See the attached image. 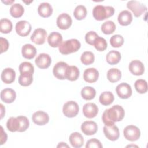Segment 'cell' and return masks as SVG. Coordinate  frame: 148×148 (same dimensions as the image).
Wrapping results in <instances>:
<instances>
[{"label":"cell","mask_w":148,"mask_h":148,"mask_svg":"<svg viewBox=\"0 0 148 148\" xmlns=\"http://www.w3.org/2000/svg\"><path fill=\"white\" fill-rule=\"evenodd\" d=\"M124 115L125 112L123 108L119 105H116L104 111L102 119L105 125H110L122 120Z\"/></svg>","instance_id":"cell-1"},{"label":"cell","mask_w":148,"mask_h":148,"mask_svg":"<svg viewBox=\"0 0 148 148\" xmlns=\"http://www.w3.org/2000/svg\"><path fill=\"white\" fill-rule=\"evenodd\" d=\"M114 13V9L110 6L98 5L95 6L92 10L94 18L98 21H102L112 16Z\"/></svg>","instance_id":"cell-2"},{"label":"cell","mask_w":148,"mask_h":148,"mask_svg":"<svg viewBox=\"0 0 148 148\" xmlns=\"http://www.w3.org/2000/svg\"><path fill=\"white\" fill-rule=\"evenodd\" d=\"M80 42L76 39H71L64 41L58 47V50L62 54L67 55L76 52L80 48Z\"/></svg>","instance_id":"cell-3"},{"label":"cell","mask_w":148,"mask_h":148,"mask_svg":"<svg viewBox=\"0 0 148 148\" xmlns=\"http://www.w3.org/2000/svg\"><path fill=\"white\" fill-rule=\"evenodd\" d=\"M125 138L130 141L137 140L140 136V131L138 127L134 125H127L123 131Z\"/></svg>","instance_id":"cell-4"},{"label":"cell","mask_w":148,"mask_h":148,"mask_svg":"<svg viewBox=\"0 0 148 148\" xmlns=\"http://www.w3.org/2000/svg\"><path fill=\"white\" fill-rule=\"evenodd\" d=\"M79 107L78 104L73 101H69L64 103L62 108L64 114L69 118L74 117L78 114Z\"/></svg>","instance_id":"cell-5"},{"label":"cell","mask_w":148,"mask_h":148,"mask_svg":"<svg viewBox=\"0 0 148 148\" xmlns=\"http://www.w3.org/2000/svg\"><path fill=\"white\" fill-rule=\"evenodd\" d=\"M127 7L131 10L136 17H138L147 10V7L143 3L137 1H130L127 2Z\"/></svg>","instance_id":"cell-6"},{"label":"cell","mask_w":148,"mask_h":148,"mask_svg":"<svg viewBox=\"0 0 148 148\" xmlns=\"http://www.w3.org/2000/svg\"><path fill=\"white\" fill-rule=\"evenodd\" d=\"M103 131L105 136L110 140L115 141L119 138V130L118 127L114 124L105 125L103 127Z\"/></svg>","instance_id":"cell-7"},{"label":"cell","mask_w":148,"mask_h":148,"mask_svg":"<svg viewBox=\"0 0 148 148\" xmlns=\"http://www.w3.org/2000/svg\"><path fill=\"white\" fill-rule=\"evenodd\" d=\"M68 67V65L65 62L60 61L57 62L53 69L54 76L60 80L66 79V73Z\"/></svg>","instance_id":"cell-8"},{"label":"cell","mask_w":148,"mask_h":148,"mask_svg":"<svg viewBox=\"0 0 148 148\" xmlns=\"http://www.w3.org/2000/svg\"><path fill=\"white\" fill-rule=\"evenodd\" d=\"M116 91L117 95L121 99H127L132 95V88L127 83H121L117 86Z\"/></svg>","instance_id":"cell-9"},{"label":"cell","mask_w":148,"mask_h":148,"mask_svg":"<svg viewBox=\"0 0 148 148\" xmlns=\"http://www.w3.org/2000/svg\"><path fill=\"white\" fill-rule=\"evenodd\" d=\"M47 36V32L45 29L37 28L34 30L31 36V40L34 43L40 45H43L46 40Z\"/></svg>","instance_id":"cell-10"},{"label":"cell","mask_w":148,"mask_h":148,"mask_svg":"<svg viewBox=\"0 0 148 148\" xmlns=\"http://www.w3.org/2000/svg\"><path fill=\"white\" fill-rule=\"evenodd\" d=\"M31 29V24L25 20L19 21L16 24V31L21 36H26L29 35Z\"/></svg>","instance_id":"cell-11"},{"label":"cell","mask_w":148,"mask_h":148,"mask_svg":"<svg viewBox=\"0 0 148 148\" xmlns=\"http://www.w3.org/2000/svg\"><path fill=\"white\" fill-rule=\"evenodd\" d=\"M72 20L71 17L67 13L60 14L57 18V25L61 29H67L72 25Z\"/></svg>","instance_id":"cell-12"},{"label":"cell","mask_w":148,"mask_h":148,"mask_svg":"<svg viewBox=\"0 0 148 148\" xmlns=\"http://www.w3.org/2000/svg\"><path fill=\"white\" fill-rule=\"evenodd\" d=\"M36 65L40 69H46L49 68L51 63L50 56L46 53H40L35 58Z\"/></svg>","instance_id":"cell-13"},{"label":"cell","mask_w":148,"mask_h":148,"mask_svg":"<svg viewBox=\"0 0 148 148\" xmlns=\"http://www.w3.org/2000/svg\"><path fill=\"white\" fill-rule=\"evenodd\" d=\"M32 120L35 124L38 125H43L49 121V116L47 113L39 110L32 114Z\"/></svg>","instance_id":"cell-14"},{"label":"cell","mask_w":148,"mask_h":148,"mask_svg":"<svg viewBox=\"0 0 148 148\" xmlns=\"http://www.w3.org/2000/svg\"><path fill=\"white\" fill-rule=\"evenodd\" d=\"M81 130L86 135H92L97 132L98 125L95 121H86L82 124Z\"/></svg>","instance_id":"cell-15"},{"label":"cell","mask_w":148,"mask_h":148,"mask_svg":"<svg viewBox=\"0 0 148 148\" xmlns=\"http://www.w3.org/2000/svg\"><path fill=\"white\" fill-rule=\"evenodd\" d=\"M98 113V108L94 103H87L83 107L84 116L88 119L95 117Z\"/></svg>","instance_id":"cell-16"},{"label":"cell","mask_w":148,"mask_h":148,"mask_svg":"<svg viewBox=\"0 0 148 148\" xmlns=\"http://www.w3.org/2000/svg\"><path fill=\"white\" fill-rule=\"evenodd\" d=\"M128 68L131 73L135 76H140L145 71L143 64L137 60L132 61L129 64Z\"/></svg>","instance_id":"cell-17"},{"label":"cell","mask_w":148,"mask_h":148,"mask_svg":"<svg viewBox=\"0 0 148 148\" xmlns=\"http://www.w3.org/2000/svg\"><path fill=\"white\" fill-rule=\"evenodd\" d=\"M16 93L12 88H6L1 91V99L6 103H12L16 99Z\"/></svg>","instance_id":"cell-18"},{"label":"cell","mask_w":148,"mask_h":148,"mask_svg":"<svg viewBox=\"0 0 148 148\" xmlns=\"http://www.w3.org/2000/svg\"><path fill=\"white\" fill-rule=\"evenodd\" d=\"M99 77V72L94 68L86 69L83 73V79L88 83H92L95 82Z\"/></svg>","instance_id":"cell-19"},{"label":"cell","mask_w":148,"mask_h":148,"mask_svg":"<svg viewBox=\"0 0 148 148\" xmlns=\"http://www.w3.org/2000/svg\"><path fill=\"white\" fill-rule=\"evenodd\" d=\"M1 80L6 84H10L13 83L16 77V72L14 70L11 68H6L4 69L1 73Z\"/></svg>","instance_id":"cell-20"},{"label":"cell","mask_w":148,"mask_h":148,"mask_svg":"<svg viewBox=\"0 0 148 148\" xmlns=\"http://www.w3.org/2000/svg\"><path fill=\"white\" fill-rule=\"evenodd\" d=\"M49 45L52 47H57L62 42V35L58 32H52L47 37Z\"/></svg>","instance_id":"cell-21"},{"label":"cell","mask_w":148,"mask_h":148,"mask_svg":"<svg viewBox=\"0 0 148 148\" xmlns=\"http://www.w3.org/2000/svg\"><path fill=\"white\" fill-rule=\"evenodd\" d=\"M69 140L72 147L75 148L81 147L84 143V139L81 134L77 132L72 133L69 137Z\"/></svg>","instance_id":"cell-22"},{"label":"cell","mask_w":148,"mask_h":148,"mask_svg":"<svg viewBox=\"0 0 148 148\" xmlns=\"http://www.w3.org/2000/svg\"><path fill=\"white\" fill-rule=\"evenodd\" d=\"M117 20L121 25H128L132 21V14L127 10H123L119 14Z\"/></svg>","instance_id":"cell-23"},{"label":"cell","mask_w":148,"mask_h":148,"mask_svg":"<svg viewBox=\"0 0 148 148\" xmlns=\"http://www.w3.org/2000/svg\"><path fill=\"white\" fill-rule=\"evenodd\" d=\"M53 8L51 5L47 2L41 3L38 8V12L39 16L46 18L50 17L53 13Z\"/></svg>","instance_id":"cell-24"},{"label":"cell","mask_w":148,"mask_h":148,"mask_svg":"<svg viewBox=\"0 0 148 148\" xmlns=\"http://www.w3.org/2000/svg\"><path fill=\"white\" fill-rule=\"evenodd\" d=\"M21 53L25 58L32 59L36 55V49L35 46L31 44H25L22 47Z\"/></svg>","instance_id":"cell-25"},{"label":"cell","mask_w":148,"mask_h":148,"mask_svg":"<svg viewBox=\"0 0 148 148\" xmlns=\"http://www.w3.org/2000/svg\"><path fill=\"white\" fill-rule=\"evenodd\" d=\"M6 127L10 132H19L21 128V124L18 117H10L6 122Z\"/></svg>","instance_id":"cell-26"},{"label":"cell","mask_w":148,"mask_h":148,"mask_svg":"<svg viewBox=\"0 0 148 148\" xmlns=\"http://www.w3.org/2000/svg\"><path fill=\"white\" fill-rule=\"evenodd\" d=\"M121 54L117 50H111L106 54V60L108 64L115 65L118 64L121 60Z\"/></svg>","instance_id":"cell-27"},{"label":"cell","mask_w":148,"mask_h":148,"mask_svg":"<svg viewBox=\"0 0 148 148\" xmlns=\"http://www.w3.org/2000/svg\"><path fill=\"white\" fill-rule=\"evenodd\" d=\"M80 75V71L79 68L74 65L68 66L66 73V79L70 81L76 80Z\"/></svg>","instance_id":"cell-28"},{"label":"cell","mask_w":148,"mask_h":148,"mask_svg":"<svg viewBox=\"0 0 148 148\" xmlns=\"http://www.w3.org/2000/svg\"><path fill=\"white\" fill-rule=\"evenodd\" d=\"M33 73L30 72H23L20 73L18 77V83L22 86H28L33 81Z\"/></svg>","instance_id":"cell-29"},{"label":"cell","mask_w":148,"mask_h":148,"mask_svg":"<svg viewBox=\"0 0 148 148\" xmlns=\"http://www.w3.org/2000/svg\"><path fill=\"white\" fill-rule=\"evenodd\" d=\"M121 72L117 68H111L107 72V79L111 83H115L120 80Z\"/></svg>","instance_id":"cell-30"},{"label":"cell","mask_w":148,"mask_h":148,"mask_svg":"<svg viewBox=\"0 0 148 148\" xmlns=\"http://www.w3.org/2000/svg\"><path fill=\"white\" fill-rule=\"evenodd\" d=\"M114 99L113 94L110 91H104L99 96V101L100 103L104 105L108 106L112 103Z\"/></svg>","instance_id":"cell-31"},{"label":"cell","mask_w":148,"mask_h":148,"mask_svg":"<svg viewBox=\"0 0 148 148\" xmlns=\"http://www.w3.org/2000/svg\"><path fill=\"white\" fill-rule=\"evenodd\" d=\"M96 95V91L94 88L90 86L83 87L81 91L82 97L85 100H91L94 98Z\"/></svg>","instance_id":"cell-32"},{"label":"cell","mask_w":148,"mask_h":148,"mask_svg":"<svg viewBox=\"0 0 148 148\" xmlns=\"http://www.w3.org/2000/svg\"><path fill=\"white\" fill-rule=\"evenodd\" d=\"M24 12V8L20 3H14L10 8V13L14 18L21 17Z\"/></svg>","instance_id":"cell-33"},{"label":"cell","mask_w":148,"mask_h":148,"mask_svg":"<svg viewBox=\"0 0 148 148\" xmlns=\"http://www.w3.org/2000/svg\"><path fill=\"white\" fill-rule=\"evenodd\" d=\"M87 9L86 8L82 5L77 6L73 12V16L77 20H81L87 16Z\"/></svg>","instance_id":"cell-34"},{"label":"cell","mask_w":148,"mask_h":148,"mask_svg":"<svg viewBox=\"0 0 148 148\" xmlns=\"http://www.w3.org/2000/svg\"><path fill=\"white\" fill-rule=\"evenodd\" d=\"M12 21L8 18H2L0 20V31L2 34H8L12 30Z\"/></svg>","instance_id":"cell-35"},{"label":"cell","mask_w":148,"mask_h":148,"mask_svg":"<svg viewBox=\"0 0 148 148\" xmlns=\"http://www.w3.org/2000/svg\"><path fill=\"white\" fill-rule=\"evenodd\" d=\"M116 29V25L112 21L108 20L104 22L101 25L102 32L106 35L113 34Z\"/></svg>","instance_id":"cell-36"},{"label":"cell","mask_w":148,"mask_h":148,"mask_svg":"<svg viewBox=\"0 0 148 148\" xmlns=\"http://www.w3.org/2000/svg\"><path fill=\"white\" fill-rule=\"evenodd\" d=\"M80 60L82 64L85 65H88L92 64L95 60V56L92 52L87 51L82 53L80 57Z\"/></svg>","instance_id":"cell-37"},{"label":"cell","mask_w":148,"mask_h":148,"mask_svg":"<svg viewBox=\"0 0 148 148\" xmlns=\"http://www.w3.org/2000/svg\"><path fill=\"white\" fill-rule=\"evenodd\" d=\"M135 90L139 94H145L147 91V83L144 79H138L134 83Z\"/></svg>","instance_id":"cell-38"},{"label":"cell","mask_w":148,"mask_h":148,"mask_svg":"<svg viewBox=\"0 0 148 148\" xmlns=\"http://www.w3.org/2000/svg\"><path fill=\"white\" fill-rule=\"evenodd\" d=\"M94 46L96 50L99 51H102L107 48L108 44L106 40L103 38L98 36L95 40Z\"/></svg>","instance_id":"cell-39"},{"label":"cell","mask_w":148,"mask_h":148,"mask_svg":"<svg viewBox=\"0 0 148 148\" xmlns=\"http://www.w3.org/2000/svg\"><path fill=\"white\" fill-rule=\"evenodd\" d=\"M110 43L113 47H120L124 43V38L120 35H114L110 39Z\"/></svg>","instance_id":"cell-40"},{"label":"cell","mask_w":148,"mask_h":148,"mask_svg":"<svg viewBox=\"0 0 148 148\" xmlns=\"http://www.w3.org/2000/svg\"><path fill=\"white\" fill-rule=\"evenodd\" d=\"M19 71L20 73L23 72H30L34 73V67L31 62H23L19 65Z\"/></svg>","instance_id":"cell-41"},{"label":"cell","mask_w":148,"mask_h":148,"mask_svg":"<svg viewBox=\"0 0 148 148\" xmlns=\"http://www.w3.org/2000/svg\"><path fill=\"white\" fill-rule=\"evenodd\" d=\"M98 37V34L95 31H89L85 35V40L87 43L90 45H94L96 38Z\"/></svg>","instance_id":"cell-42"},{"label":"cell","mask_w":148,"mask_h":148,"mask_svg":"<svg viewBox=\"0 0 148 148\" xmlns=\"http://www.w3.org/2000/svg\"><path fill=\"white\" fill-rule=\"evenodd\" d=\"M20 121L21 124V128L20 130V132L25 131L29 127V122L28 118L24 116H17Z\"/></svg>","instance_id":"cell-43"},{"label":"cell","mask_w":148,"mask_h":148,"mask_svg":"<svg viewBox=\"0 0 148 148\" xmlns=\"http://www.w3.org/2000/svg\"><path fill=\"white\" fill-rule=\"evenodd\" d=\"M103 147L101 142L96 138H92L86 142V148H102Z\"/></svg>","instance_id":"cell-44"},{"label":"cell","mask_w":148,"mask_h":148,"mask_svg":"<svg viewBox=\"0 0 148 148\" xmlns=\"http://www.w3.org/2000/svg\"><path fill=\"white\" fill-rule=\"evenodd\" d=\"M0 42H1V53H2L7 51V50L9 48V45L8 40L3 37L0 38Z\"/></svg>","instance_id":"cell-45"},{"label":"cell","mask_w":148,"mask_h":148,"mask_svg":"<svg viewBox=\"0 0 148 148\" xmlns=\"http://www.w3.org/2000/svg\"><path fill=\"white\" fill-rule=\"evenodd\" d=\"M8 136L6 133L3 131V127L1 126V145L5 143L7 140Z\"/></svg>","instance_id":"cell-46"},{"label":"cell","mask_w":148,"mask_h":148,"mask_svg":"<svg viewBox=\"0 0 148 148\" xmlns=\"http://www.w3.org/2000/svg\"><path fill=\"white\" fill-rule=\"evenodd\" d=\"M1 106V119H2L4 114H5V108H4L3 105L1 103L0 104Z\"/></svg>","instance_id":"cell-47"},{"label":"cell","mask_w":148,"mask_h":148,"mask_svg":"<svg viewBox=\"0 0 148 148\" xmlns=\"http://www.w3.org/2000/svg\"><path fill=\"white\" fill-rule=\"evenodd\" d=\"M57 147H69V146L65 142H60Z\"/></svg>","instance_id":"cell-48"},{"label":"cell","mask_w":148,"mask_h":148,"mask_svg":"<svg viewBox=\"0 0 148 148\" xmlns=\"http://www.w3.org/2000/svg\"><path fill=\"white\" fill-rule=\"evenodd\" d=\"M2 2H3V3H5L6 5H10V4H12L13 2H14V1H2Z\"/></svg>","instance_id":"cell-49"},{"label":"cell","mask_w":148,"mask_h":148,"mask_svg":"<svg viewBox=\"0 0 148 148\" xmlns=\"http://www.w3.org/2000/svg\"><path fill=\"white\" fill-rule=\"evenodd\" d=\"M130 146H135V147H138L137 146H135V145H129V146H127V147H130Z\"/></svg>","instance_id":"cell-50"}]
</instances>
